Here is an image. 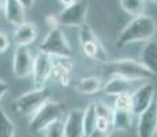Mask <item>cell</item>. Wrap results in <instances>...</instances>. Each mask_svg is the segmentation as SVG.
I'll use <instances>...</instances> for the list:
<instances>
[{
  "label": "cell",
  "instance_id": "obj_6",
  "mask_svg": "<svg viewBox=\"0 0 157 137\" xmlns=\"http://www.w3.org/2000/svg\"><path fill=\"white\" fill-rule=\"evenodd\" d=\"M79 41L82 45V51L87 58L94 60H100V62H107L108 60V54L105 51L104 45L98 40V37L94 34L92 29L87 25L83 23L79 26Z\"/></svg>",
  "mask_w": 157,
  "mask_h": 137
},
{
  "label": "cell",
  "instance_id": "obj_23",
  "mask_svg": "<svg viewBox=\"0 0 157 137\" xmlns=\"http://www.w3.org/2000/svg\"><path fill=\"white\" fill-rule=\"evenodd\" d=\"M44 137H66L64 136V125L63 121H55L44 129Z\"/></svg>",
  "mask_w": 157,
  "mask_h": 137
},
{
  "label": "cell",
  "instance_id": "obj_27",
  "mask_svg": "<svg viewBox=\"0 0 157 137\" xmlns=\"http://www.w3.org/2000/svg\"><path fill=\"white\" fill-rule=\"evenodd\" d=\"M19 2H21V4H22L23 7L28 8V7H32L33 3H34L36 0H19Z\"/></svg>",
  "mask_w": 157,
  "mask_h": 137
},
{
  "label": "cell",
  "instance_id": "obj_26",
  "mask_svg": "<svg viewBox=\"0 0 157 137\" xmlns=\"http://www.w3.org/2000/svg\"><path fill=\"white\" fill-rule=\"evenodd\" d=\"M7 91H8V84L4 80H2V78H0V100H2V97L6 95V92H7Z\"/></svg>",
  "mask_w": 157,
  "mask_h": 137
},
{
  "label": "cell",
  "instance_id": "obj_22",
  "mask_svg": "<svg viewBox=\"0 0 157 137\" xmlns=\"http://www.w3.org/2000/svg\"><path fill=\"white\" fill-rule=\"evenodd\" d=\"M122 8L130 15H141L145 13V0H120Z\"/></svg>",
  "mask_w": 157,
  "mask_h": 137
},
{
  "label": "cell",
  "instance_id": "obj_18",
  "mask_svg": "<svg viewBox=\"0 0 157 137\" xmlns=\"http://www.w3.org/2000/svg\"><path fill=\"white\" fill-rule=\"evenodd\" d=\"M113 130H115L113 118L97 115L94 129H93L86 137H111L113 133Z\"/></svg>",
  "mask_w": 157,
  "mask_h": 137
},
{
  "label": "cell",
  "instance_id": "obj_14",
  "mask_svg": "<svg viewBox=\"0 0 157 137\" xmlns=\"http://www.w3.org/2000/svg\"><path fill=\"white\" fill-rule=\"evenodd\" d=\"M38 37V27L33 22H23L17 26L14 32V42L17 45H30Z\"/></svg>",
  "mask_w": 157,
  "mask_h": 137
},
{
  "label": "cell",
  "instance_id": "obj_10",
  "mask_svg": "<svg viewBox=\"0 0 157 137\" xmlns=\"http://www.w3.org/2000/svg\"><path fill=\"white\" fill-rule=\"evenodd\" d=\"M52 65H53L52 55L40 51V52L37 54V56H34L32 75H33V81H34L36 88L44 87V84L48 81V78H51Z\"/></svg>",
  "mask_w": 157,
  "mask_h": 137
},
{
  "label": "cell",
  "instance_id": "obj_5",
  "mask_svg": "<svg viewBox=\"0 0 157 137\" xmlns=\"http://www.w3.org/2000/svg\"><path fill=\"white\" fill-rule=\"evenodd\" d=\"M40 51L56 58H70L72 54L70 42L59 26L49 29L48 34L40 44Z\"/></svg>",
  "mask_w": 157,
  "mask_h": 137
},
{
  "label": "cell",
  "instance_id": "obj_24",
  "mask_svg": "<svg viewBox=\"0 0 157 137\" xmlns=\"http://www.w3.org/2000/svg\"><path fill=\"white\" fill-rule=\"evenodd\" d=\"M113 110H131V93H120L115 96Z\"/></svg>",
  "mask_w": 157,
  "mask_h": 137
},
{
  "label": "cell",
  "instance_id": "obj_16",
  "mask_svg": "<svg viewBox=\"0 0 157 137\" xmlns=\"http://www.w3.org/2000/svg\"><path fill=\"white\" fill-rule=\"evenodd\" d=\"M3 8L6 19L11 25L18 26L25 22V7L21 4L19 0H6Z\"/></svg>",
  "mask_w": 157,
  "mask_h": 137
},
{
  "label": "cell",
  "instance_id": "obj_15",
  "mask_svg": "<svg viewBox=\"0 0 157 137\" xmlns=\"http://www.w3.org/2000/svg\"><path fill=\"white\" fill-rule=\"evenodd\" d=\"M132 82L135 81H130L127 78H123L120 75H112L105 85L102 87L105 95L109 96H117L120 93H131L132 92Z\"/></svg>",
  "mask_w": 157,
  "mask_h": 137
},
{
  "label": "cell",
  "instance_id": "obj_4",
  "mask_svg": "<svg viewBox=\"0 0 157 137\" xmlns=\"http://www.w3.org/2000/svg\"><path fill=\"white\" fill-rule=\"evenodd\" d=\"M51 99V91L45 87L36 88L21 95L14 102V110L19 115H33L47 100Z\"/></svg>",
  "mask_w": 157,
  "mask_h": 137
},
{
  "label": "cell",
  "instance_id": "obj_12",
  "mask_svg": "<svg viewBox=\"0 0 157 137\" xmlns=\"http://www.w3.org/2000/svg\"><path fill=\"white\" fill-rule=\"evenodd\" d=\"M64 125V136L66 137H85L83 130V110H71L66 119L63 121Z\"/></svg>",
  "mask_w": 157,
  "mask_h": 137
},
{
  "label": "cell",
  "instance_id": "obj_28",
  "mask_svg": "<svg viewBox=\"0 0 157 137\" xmlns=\"http://www.w3.org/2000/svg\"><path fill=\"white\" fill-rule=\"evenodd\" d=\"M59 2L62 3V4L66 7V6H71L72 3H75V2H77V0H59Z\"/></svg>",
  "mask_w": 157,
  "mask_h": 137
},
{
  "label": "cell",
  "instance_id": "obj_9",
  "mask_svg": "<svg viewBox=\"0 0 157 137\" xmlns=\"http://www.w3.org/2000/svg\"><path fill=\"white\" fill-rule=\"evenodd\" d=\"M157 89L153 82L147 81L142 84L140 88L131 92V111L137 117L152 103L153 97L156 96Z\"/></svg>",
  "mask_w": 157,
  "mask_h": 137
},
{
  "label": "cell",
  "instance_id": "obj_19",
  "mask_svg": "<svg viewBox=\"0 0 157 137\" xmlns=\"http://www.w3.org/2000/svg\"><path fill=\"white\" fill-rule=\"evenodd\" d=\"M75 89L81 95H94L101 89V81L97 77H85L78 81Z\"/></svg>",
  "mask_w": 157,
  "mask_h": 137
},
{
  "label": "cell",
  "instance_id": "obj_25",
  "mask_svg": "<svg viewBox=\"0 0 157 137\" xmlns=\"http://www.w3.org/2000/svg\"><path fill=\"white\" fill-rule=\"evenodd\" d=\"M8 47H10V38L6 33L0 32V54L6 52L8 50Z\"/></svg>",
  "mask_w": 157,
  "mask_h": 137
},
{
  "label": "cell",
  "instance_id": "obj_11",
  "mask_svg": "<svg viewBox=\"0 0 157 137\" xmlns=\"http://www.w3.org/2000/svg\"><path fill=\"white\" fill-rule=\"evenodd\" d=\"M34 56L30 52L28 45H17L13 58V71L17 77L26 78L32 74Z\"/></svg>",
  "mask_w": 157,
  "mask_h": 137
},
{
  "label": "cell",
  "instance_id": "obj_2",
  "mask_svg": "<svg viewBox=\"0 0 157 137\" xmlns=\"http://www.w3.org/2000/svg\"><path fill=\"white\" fill-rule=\"evenodd\" d=\"M107 71L111 75H120L130 81H150L156 77L140 60L134 59H120L109 62L107 65Z\"/></svg>",
  "mask_w": 157,
  "mask_h": 137
},
{
  "label": "cell",
  "instance_id": "obj_3",
  "mask_svg": "<svg viewBox=\"0 0 157 137\" xmlns=\"http://www.w3.org/2000/svg\"><path fill=\"white\" fill-rule=\"evenodd\" d=\"M64 115V108L59 102L55 100H47L37 111L33 114L32 119L29 122V133L30 135H38L43 133L47 126H49L52 122L59 121Z\"/></svg>",
  "mask_w": 157,
  "mask_h": 137
},
{
  "label": "cell",
  "instance_id": "obj_13",
  "mask_svg": "<svg viewBox=\"0 0 157 137\" xmlns=\"http://www.w3.org/2000/svg\"><path fill=\"white\" fill-rule=\"evenodd\" d=\"M71 69L72 65L68 58H57V59H55V56H53L51 78H53L63 87H67L71 80Z\"/></svg>",
  "mask_w": 157,
  "mask_h": 137
},
{
  "label": "cell",
  "instance_id": "obj_21",
  "mask_svg": "<svg viewBox=\"0 0 157 137\" xmlns=\"http://www.w3.org/2000/svg\"><path fill=\"white\" fill-rule=\"evenodd\" d=\"M0 137H15V125L2 107H0Z\"/></svg>",
  "mask_w": 157,
  "mask_h": 137
},
{
  "label": "cell",
  "instance_id": "obj_30",
  "mask_svg": "<svg viewBox=\"0 0 157 137\" xmlns=\"http://www.w3.org/2000/svg\"><path fill=\"white\" fill-rule=\"evenodd\" d=\"M150 2H153V3H156V4H157V0H150Z\"/></svg>",
  "mask_w": 157,
  "mask_h": 137
},
{
  "label": "cell",
  "instance_id": "obj_7",
  "mask_svg": "<svg viewBox=\"0 0 157 137\" xmlns=\"http://www.w3.org/2000/svg\"><path fill=\"white\" fill-rule=\"evenodd\" d=\"M87 10H89V2L87 0H77L71 6H66L60 14L57 15L60 26L68 27H79L85 23Z\"/></svg>",
  "mask_w": 157,
  "mask_h": 137
},
{
  "label": "cell",
  "instance_id": "obj_8",
  "mask_svg": "<svg viewBox=\"0 0 157 137\" xmlns=\"http://www.w3.org/2000/svg\"><path fill=\"white\" fill-rule=\"evenodd\" d=\"M138 117L137 135L138 137H153L157 132V93L152 103Z\"/></svg>",
  "mask_w": 157,
  "mask_h": 137
},
{
  "label": "cell",
  "instance_id": "obj_20",
  "mask_svg": "<svg viewBox=\"0 0 157 137\" xmlns=\"http://www.w3.org/2000/svg\"><path fill=\"white\" fill-rule=\"evenodd\" d=\"M132 114L131 110H113V126L115 130H127L132 123Z\"/></svg>",
  "mask_w": 157,
  "mask_h": 137
},
{
  "label": "cell",
  "instance_id": "obj_29",
  "mask_svg": "<svg viewBox=\"0 0 157 137\" xmlns=\"http://www.w3.org/2000/svg\"><path fill=\"white\" fill-rule=\"evenodd\" d=\"M4 2H6V0H0V7H3V6H4Z\"/></svg>",
  "mask_w": 157,
  "mask_h": 137
},
{
  "label": "cell",
  "instance_id": "obj_17",
  "mask_svg": "<svg viewBox=\"0 0 157 137\" xmlns=\"http://www.w3.org/2000/svg\"><path fill=\"white\" fill-rule=\"evenodd\" d=\"M140 62L146 69H149L155 75H157V41L149 40L144 45L140 55Z\"/></svg>",
  "mask_w": 157,
  "mask_h": 137
},
{
  "label": "cell",
  "instance_id": "obj_1",
  "mask_svg": "<svg viewBox=\"0 0 157 137\" xmlns=\"http://www.w3.org/2000/svg\"><path fill=\"white\" fill-rule=\"evenodd\" d=\"M157 32L156 21L149 15H137L126 25L116 40V47H126L134 42H146L155 37Z\"/></svg>",
  "mask_w": 157,
  "mask_h": 137
}]
</instances>
